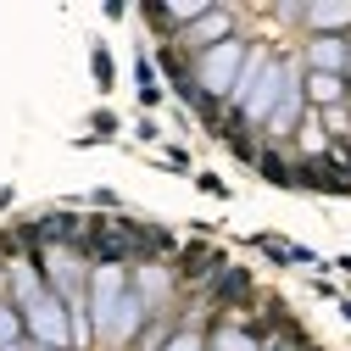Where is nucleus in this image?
Masks as SVG:
<instances>
[{"label": "nucleus", "mask_w": 351, "mask_h": 351, "mask_svg": "<svg viewBox=\"0 0 351 351\" xmlns=\"http://www.w3.org/2000/svg\"><path fill=\"white\" fill-rule=\"evenodd\" d=\"M295 184L301 190H351V173L335 156H306V162H295Z\"/></svg>", "instance_id": "obj_1"}, {"label": "nucleus", "mask_w": 351, "mask_h": 351, "mask_svg": "<svg viewBox=\"0 0 351 351\" xmlns=\"http://www.w3.org/2000/svg\"><path fill=\"white\" fill-rule=\"evenodd\" d=\"M256 290V279H251V268H223L212 279V290H206V301L212 306H234V301H245Z\"/></svg>", "instance_id": "obj_2"}, {"label": "nucleus", "mask_w": 351, "mask_h": 351, "mask_svg": "<svg viewBox=\"0 0 351 351\" xmlns=\"http://www.w3.org/2000/svg\"><path fill=\"white\" fill-rule=\"evenodd\" d=\"M179 274H184V279H212V274H223V256H217L212 245H190V251L179 256Z\"/></svg>", "instance_id": "obj_3"}, {"label": "nucleus", "mask_w": 351, "mask_h": 351, "mask_svg": "<svg viewBox=\"0 0 351 351\" xmlns=\"http://www.w3.org/2000/svg\"><path fill=\"white\" fill-rule=\"evenodd\" d=\"M34 234H39V240H78V234H84V217H73V212H51L45 223H34Z\"/></svg>", "instance_id": "obj_4"}, {"label": "nucleus", "mask_w": 351, "mask_h": 351, "mask_svg": "<svg viewBox=\"0 0 351 351\" xmlns=\"http://www.w3.org/2000/svg\"><path fill=\"white\" fill-rule=\"evenodd\" d=\"M256 167H262V179H268V184H279V190H290V184H295V162H285L279 151L256 156Z\"/></svg>", "instance_id": "obj_5"}, {"label": "nucleus", "mask_w": 351, "mask_h": 351, "mask_svg": "<svg viewBox=\"0 0 351 351\" xmlns=\"http://www.w3.org/2000/svg\"><path fill=\"white\" fill-rule=\"evenodd\" d=\"M229 151H234L240 162H256V145H251V134H229Z\"/></svg>", "instance_id": "obj_6"}, {"label": "nucleus", "mask_w": 351, "mask_h": 351, "mask_svg": "<svg viewBox=\"0 0 351 351\" xmlns=\"http://www.w3.org/2000/svg\"><path fill=\"white\" fill-rule=\"evenodd\" d=\"M95 78H101V90H112V62H106V51H95Z\"/></svg>", "instance_id": "obj_7"}, {"label": "nucleus", "mask_w": 351, "mask_h": 351, "mask_svg": "<svg viewBox=\"0 0 351 351\" xmlns=\"http://www.w3.org/2000/svg\"><path fill=\"white\" fill-rule=\"evenodd\" d=\"M95 134H101V140H112V134H117V117H112V112H101V117H95Z\"/></svg>", "instance_id": "obj_8"}]
</instances>
